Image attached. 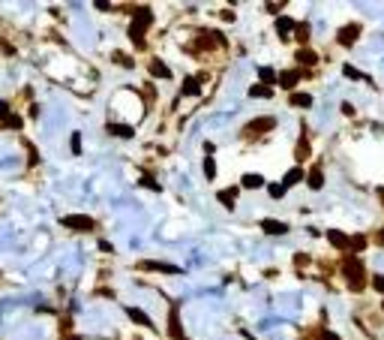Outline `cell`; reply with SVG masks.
Returning <instances> with one entry per match:
<instances>
[{"mask_svg": "<svg viewBox=\"0 0 384 340\" xmlns=\"http://www.w3.org/2000/svg\"><path fill=\"white\" fill-rule=\"evenodd\" d=\"M168 334L174 340H183V325H180V310H177V304L168 310Z\"/></svg>", "mask_w": 384, "mask_h": 340, "instance_id": "52a82bcc", "label": "cell"}, {"mask_svg": "<svg viewBox=\"0 0 384 340\" xmlns=\"http://www.w3.org/2000/svg\"><path fill=\"white\" fill-rule=\"evenodd\" d=\"M60 226L72 229V232H93L96 220L93 217H84V214H66L63 220H60Z\"/></svg>", "mask_w": 384, "mask_h": 340, "instance_id": "3957f363", "label": "cell"}, {"mask_svg": "<svg viewBox=\"0 0 384 340\" xmlns=\"http://www.w3.org/2000/svg\"><path fill=\"white\" fill-rule=\"evenodd\" d=\"M270 130H276V118L264 115V118H255V121H249V124L243 127V136H264V133H270Z\"/></svg>", "mask_w": 384, "mask_h": 340, "instance_id": "277c9868", "label": "cell"}, {"mask_svg": "<svg viewBox=\"0 0 384 340\" xmlns=\"http://www.w3.org/2000/svg\"><path fill=\"white\" fill-rule=\"evenodd\" d=\"M150 75H156V78H165V81H168V78H171V69L165 67L159 58H153V61H150Z\"/></svg>", "mask_w": 384, "mask_h": 340, "instance_id": "ffe728a7", "label": "cell"}, {"mask_svg": "<svg viewBox=\"0 0 384 340\" xmlns=\"http://www.w3.org/2000/svg\"><path fill=\"white\" fill-rule=\"evenodd\" d=\"M261 229L267 232V235H285L288 226L282 220H273V217H267V220H261Z\"/></svg>", "mask_w": 384, "mask_h": 340, "instance_id": "30bf717a", "label": "cell"}, {"mask_svg": "<svg viewBox=\"0 0 384 340\" xmlns=\"http://www.w3.org/2000/svg\"><path fill=\"white\" fill-rule=\"evenodd\" d=\"M297 64L300 67H315L318 64V54L312 48H297Z\"/></svg>", "mask_w": 384, "mask_h": 340, "instance_id": "ac0fdd59", "label": "cell"}, {"mask_svg": "<svg viewBox=\"0 0 384 340\" xmlns=\"http://www.w3.org/2000/svg\"><path fill=\"white\" fill-rule=\"evenodd\" d=\"M327 241H330V247H336V250H348V235L339 232V229H327Z\"/></svg>", "mask_w": 384, "mask_h": 340, "instance_id": "8fae6325", "label": "cell"}, {"mask_svg": "<svg viewBox=\"0 0 384 340\" xmlns=\"http://www.w3.org/2000/svg\"><path fill=\"white\" fill-rule=\"evenodd\" d=\"M267 193H270L273 199H282V196H285V187H282V184H270V187H267Z\"/></svg>", "mask_w": 384, "mask_h": 340, "instance_id": "4dcf8cb0", "label": "cell"}, {"mask_svg": "<svg viewBox=\"0 0 384 340\" xmlns=\"http://www.w3.org/2000/svg\"><path fill=\"white\" fill-rule=\"evenodd\" d=\"M342 72H345V75H348V78H357V81H366V75H363V72H360V69L348 67V64H345V67H342Z\"/></svg>", "mask_w": 384, "mask_h": 340, "instance_id": "f1b7e54d", "label": "cell"}, {"mask_svg": "<svg viewBox=\"0 0 384 340\" xmlns=\"http://www.w3.org/2000/svg\"><path fill=\"white\" fill-rule=\"evenodd\" d=\"M303 178H306V172H303V166H294V169H288V172H285V178H282V187L288 190V187L300 184Z\"/></svg>", "mask_w": 384, "mask_h": 340, "instance_id": "7c38bea8", "label": "cell"}, {"mask_svg": "<svg viewBox=\"0 0 384 340\" xmlns=\"http://www.w3.org/2000/svg\"><path fill=\"white\" fill-rule=\"evenodd\" d=\"M237 193H240L237 187H228V190H219V193H216V199H219V202H222L225 208L231 211V208H234V202H237Z\"/></svg>", "mask_w": 384, "mask_h": 340, "instance_id": "d6986e66", "label": "cell"}, {"mask_svg": "<svg viewBox=\"0 0 384 340\" xmlns=\"http://www.w3.org/2000/svg\"><path fill=\"white\" fill-rule=\"evenodd\" d=\"M69 145H72V154H81V133H72Z\"/></svg>", "mask_w": 384, "mask_h": 340, "instance_id": "1f68e13d", "label": "cell"}, {"mask_svg": "<svg viewBox=\"0 0 384 340\" xmlns=\"http://www.w3.org/2000/svg\"><path fill=\"white\" fill-rule=\"evenodd\" d=\"M306 184H309V190H321L324 187V169L321 166H312L309 175H306Z\"/></svg>", "mask_w": 384, "mask_h": 340, "instance_id": "5bb4252c", "label": "cell"}, {"mask_svg": "<svg viewBox=\"0 0 384 340\" xmlns=\"http://www.w3.org/2000/svg\"><path fill=\"white\" fill-rule=\"evenodd\" d=\"M0 118H3V121L9 118V105H6V102H3V100H0Z\"/></svg>", "mask_w": 384, "mask_h": 340, "instance_id": "8d00e7d4", "label": "cell"}, {"mask_svg": "<svg viewBox=\"0 0 384 340\" xmlns=\"http://www.w3.org/2000/svg\"><path fill=\"white\" fill-rule=\"evenodd\" d=\"M300 78H303V69H285V72L276 75V84L285 88V91H294V84H297Z\"/></svg>", "mask_w": 384, "mask_h": 340, "instance_id": "8992f818", "label": "cell"}, {"mask_svg": "<svg viewBox=\"0 0 384 340\" xmlns=\"http://www.w3.org/2000/svg\"><path fill=\"white\" fill-rule=\"evenodd\" d=\"M342 274H345V283H348V289L351 292H363L366 289V268H363V262L360 259H345L342 262Z\"/></svg>", "mask_w": 384, "mask_h": 340, "instance_id": "7a4b0ae2", "label": "cell"}, {"mask_svg": "<svg viewBox=\"0 0 384 340\" xmlns=\"http://www.w3.org/2000/svg\"><path fill=\"white\" fill-rule=\"evenodd\" d=\"M282 6H285V3H267V6H264V9H267V12H270V15H276V12H282Z\"/></svg>", "mask_w": 384, "mask_h": 340, "instance_id": "836d02e7", "label": "cell"}, {"mask_svg": "<svg viewBox=\"0 0 384 340\" xmlns=\"http://www.w3.org/2000/svg\"><path fill=\"white\" fill-rule=\"evenodd\" d=\"M372 289L384 295V277H381V274H372Z\"/></svg>", "mask_w": 384, "mask_h": 340, "instance_id": "d6a6232c", "label": "cell"}, {"mask_svg": "<svg viewBox=\"0 0 384 340\" xmlns=\"http://www.w3.org/2000/svg\"><path fill=\"white\" fill-rule=\"evenodd\" d=\"M141 187H147V190H156V193L162 190V187H159V181H153L150 175H141Z\"/></svg>", "mask_w": 384, "mask_h": 340, "instance_id": "83f0119b", "label": "cell"}, {"mask_svg": "<svg viewBox=\"0 0 384 340\" xmlns=\"http://www.w3.org/2000/svg\"><path fill=\"white\" fill-rule=\"evenodd\" d=\"M294 36H297V42L303 45V42L309 39V21H294Z\"/></svg>", "mask_w": 384, "mask_h": 340, "instance_id": "603a6c76", "label": "cell"}, {"mask_svg": "<svg viewBox=\"0 0 384 340\" xmlns=\"http://www.w3.org/2000/svg\"><path fill=\"white\" fill-rule=\"evenodd\" d=\"M153 24V12L150 6H135L132 9V24H129V39L135 42V48H144V31Z\"/></svg>", "mask_w": 384, "mask_h": 340, "instance_id": "6da1fadb", "label": "cell"}, {"mask_svg": "<svg viewBox=\"0 0 384 340\" xmlns=\"http://www.w3.org/2000/svg\"><path fill=\"white\" fill-rule=\"evenodd\" d=\"M105 130H108L111 136H117V138H132V136H135L132 124H114V121H108V124H105Z\"/></svg>", "mask_w": 384, "mask_h": 340, "instance_id": "9c48e42d", "label": "cell"}, {"mask_svg": "<svg viewBox=\"0 0 384 340\" xmlns=\"http://www.w3.org/2000/svg\"><path fill=\"white\" fill-rule=\"evenodd\" d=\"M141 271H162V274H180L177 265H168V262H138Z\"/></svg>", "mask_w": 384, "mask_h": 340, "instance_id": "ba28073f", "label": "cell"}, {"mask_svg": "<svg viewBox=\"0 0 384 340\" xmlns=\"http://www.w3.org/2000/svg\"><path fill=\"white\" fill-rule=\"evenodd\" d=\"M288 102H291L294 108H309V105H312V97H309V94H291Z\"/></svg>", "mask_w": 384, "mask_h": 340, "instance_id": "44dd1931", "label": "cell"}, {"mask_svg": "<svg viewBox=\"0 0 384 340\" xmlns=\"http://www.w3.org/2000/svg\"><path fill=\"white\" fill-rule=\"evenodd\" d=\"M357 36H360V24H357V21H351V24L339 27V34H336V42H339V45H345V48H351L354 42H357Z\"/></svg>", "mask_w": 384, "mask_h": 340, "instance_id": "5b68a950", "label": "cell"}, {"mask_svg": "<svg viewBox=\"0 0 384 340\" xmlns=\"http://www.w3.org/2000/svg\"><path fill=\"white\" fill-rule=\"evenodd\" d=\"M318 340H342V337H339V334H333V331H321Z\"/></svg>", "mask_w": 384, "mask_h": 340, "instance_id": "d590c367", "label": "cell"}, {"mask_svg": "<svg viewBox=\"0 0 384 340\" xmlns=\"http://www.w3.org/2000/svg\"><path fill=\"white\" fill-rule=\"evenodd\" d=\"M306 262H309V256H306V253H297V256H294V265H297V268H300V265H306Z\"/></svg>", "mask_w": 384, "mask_h": 340, "instance_id": "e575fe53", "label": "cell"}, {"mask_svg": "<svg viewBox=\"0 0 384 340\" xmlns=\"http://www.w3.org/2000/svg\"><path fill=\"white\" fill-rule=\"evenodd\" d=\"M309 154H312V148H309V138L306 133L297 138V148H294V157H297V163H303V160H309Z\"/></svg>", "mask_w": 384, "mask_h": 340, "instance_id": "9a60e30c", "label": "cell"}, {"mask_svg": "<svg viewBox=\"0 0 384 340\" xmlns=\"http://www.w3.org/2000/svg\"><path fill=\"white\" fill-rule=\"evenodd\" d=\"M216 178V163L210 154H204V181H213Z\"/></svg>", "mask_w": 384, "mask_h": 340, "instance_id": "484cf974", "label": "cell"}, {"mask_svg": "<svg viewBox=\"0 0 384 340\" xmlns=\"http://www.w3.org/2000/svg\"><path fill=\"white\" fill-rule=\"evenodd\" d=\"M249 97L267 100V97H273V88H267V84H252V88H249Z\"/></svg>", "mask_w": 384, "mask_h": 340, "instance_id": "cb8c5ba5", "label": "cell"}, {"mask_svg": "<svg viewBox=\"0 0 384 340\" xmlns=\"http://www.w3.org/2000/svg\"><path fill=\"white\" fill-rule=\"evenodd\" d=\"M381 310H384V301H381Z\"/></svg>", "mask_w": 384, "mask_h": 340, "instance_id": "ab89813d", "label": "cell"}, {"mask_svg": "<svg viewBox=\"0 0 384 340\" xmlns=\"http://www.w3.org/2000/svg\"><path fill=\"white\" fill-rule=\"evenodd\" d=\"M276 31H279V39H288V31H294V21L291 18H279L276 21Z\"/></svg>", "mask_w": 384, "mask_h": 340, "instance_id": "4316f807", "label": "cell"}, {"mask_svg": "<svg viewBox=\"0 0 384 340\" xmlns=\"http://www.w3.org/2000/svg\"><path fill=\"white\" fill-rule=\"evenodd\" d=\"M375 241H378V244L384 247V229H378V235H375Z\"/></svg>", "mask_w": 384, "mask_h": 340, "instance_id": "74e56055", "label": "cell"}, {"mask_svg": "<svg viewBox=\"0 0 384 340\" xmlns=\"http://www.w3.org/2000/svg\"><path fill=\"white\" fill-rule=\"evenodd\" d=\"M114 61H117L120 67H135V61H132L129 54H123V51H114Z\"/></svg>", "mask_w": 384, "mask_h": 340, "instance_id": "f546056e", "label": "cell"}, {"mask_svg": "<svg viewBox=\"0 0 384 340\" xmlns=\"http://www.w3.org/2000/svg\"><path fill=\"white\" fill-rule=\"evenodd\" d=\"M258 78H261V84H267V88L276 84V72H273V67H261L258 69Z\"/></svg>", "mask_w": 384, "mask_h": 340, "instance_id": "7402d4cb", "label": "cell"}, {"mask_svg": "<svg viewBox=\"0 0 384 340\" xmlns=\"http://www.w3.org/2000/svg\"><path fill=\"white\" fill-rule=\"evenodd\" d=\"M240 187H243V190H261V187H264V178L255 175V172H249V175L240 178Z\"/></svg>", "mask_w": 384, "mask_h": 340, "instance_id": "e0dca14e", "label": "cell"}, {"mask_svg": "<svg viewBox=\"0 0 384 340\" xmlns=\"http://www.w3.org/2000/svg\"><path fill=\"white\" fill-rule=\"evenodd\" d=\"M201 81H204L201 75H198V78H186L183 88H180V97H198V94H201Z\"/></svg>", "mask_w": 384, "mask_h": 340, "instance_id": "4fadbf2b", "label": "cell"}, {"mask_svg": "<svg viewBox=\"0 0 384 340\" xmlns=\"http://www.w3.org/2000/svg\"><path fill=\"white\" fill-rule=\"evenodd\" d=\"M126 316L132 322H138V325H144V328H153V322H150V316L144 313V310H138V307H126Z\"/></svg>", "mask_w": 384, "mask_h": 340, "instance_id": "2e32d148", "label": "cell"}, {"mask_svg": "<svg viewBox=\"0 0 384 340\" xmlns=\"http://www.w3.org/2000/svg\"><path fill=\"white\" fill-rule=\"evenodd\" d=\"M69 340H78V337H69Z\"/></svg>", "mask_w": 384, "mask_h": 340, "instance_id": "f35d334b", "label": "cell"}, {"mask_svg": "<svg viewBox=\"0 0 384 340\" xmlns=\"http://www.w3.org/2000/svg\"><path fill=\"white\" fill-rule=\"evenodd\" d=\"M348 250L351 253H363L366 250V235H348Z\"/></svg>", "mask_w": 384, "mask_h": 340, "instance_id": "d4e9b609", "label": "cell"}]
</instances>
